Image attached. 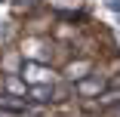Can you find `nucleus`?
<instances>
[{"mask_svg":"<svg viewBox=\"0 0 120 117\" xmlns=\"http://www.w3.org/2000/svg\"><path fill=\"white\" fill-rule=\"evenodd\" d=\"M22 74H25L31 83H49V74H52V71H49V68H43L40 62H28L25 68H22Z\"/></svg>","mask_w":120,"mask_h":117,"instance_id":"obj_1","label":"nucleus"},{"mask_svg":"<svg viewBox=\"0 0 120 117\" xmlns=\"http://www.w3.org/2000/svg\"><path fill=\"white\" fill-rule=\"evenodd\" d=\"M77 92H80V96H102V92H105V77H99V74H95V77H83L77 83Z\"/></svg>","mask_w":120,"mask_h":117,"instance_id":"obj_2","label":"nucleus"},{"mask_svg":"<svg viewBox=\"0 0 120 117\" xmlns=\"http://www.w3.org/2000/svg\"><path fill=\"white\" fill-rule=\"evenodd\" d=\"M28 96H31L34 102H40V105L49 102V99H52V83H34V86L28 89Z\"/></svg>","mask_w":120,"mask_h":117,"instance_id":"obj_3","label":"nucleus"},{"mask_svg":"<svg viewBox=\"0 0 120 117\" xmlns=\"http://www.w3.org/2000/svg\"><path fill=\"white\" fill-rule=\"evenodd\" d=\"M86 71H89V62H71V65H68V77H71V80H83Z\"/></svg>","mask_w":120,"mask_h":117,"instance_id":"obj_4","label":"nucleus"},{"mask_svg":"<svg viewBox=\"0 0 120 117\" xmlns=\"http://www.w3.org/2000/svg\"><path fill=\"white\" fill-rule=\"evenodd\" d=\"M0 105H3V108H9V111H25V102H22V99H15V96L0 99Z\"/></svg>","mask_w":120,"mask_h":117,"instance_id":"obj_5","label":"nucleus"},{"mask_svg":"<svg viewBox=\"0 0 120 117\" xmlns=\"http://www.w3.org/2000/svg\"><path fill=\"white\" fill-rule=\"evenodd\" d=\"M6 89L12 92V96H22V92H25V83H22V80H19V77L12 74V77L6 80Z\"/></svg>","mask_w":120,"mask_h":117,"instance_id":"obj_6","label":"nucleus"},{"mask_svg":"<svg viewBox=\"0 0 120 117\" xmlns=\"http://www.w3.org/2000/svg\"><path fill=\"white\" fill-rule=\"evenodd\" d=\"M0 117H25L22 111H9V108H0Z\"/></svg>","mask_w":120,"mask_h":117,"instance_id":"obj_7","label":"nucleus"},{"mask_svg":"<svg viewBox=\"0 0 120 117\" xmlns=\"http://www.w3.org/2000/svg\"><path fill=\"white\" fill-rule=\"evenodd\" d=\"M114 117H120V105H117V108H114Z\"/></svg>","mask_w":120,"mask_h":117,"instance_id":"obj_8","label":"nucleus"},{"mask_svg":"<svg viewBox=\"0 0 120 117\" xmlns=\"http://www.w3.org/2000/svg\"><path fill=\"white\" fill-rule=\"evenodd\" d=\"M19 3H34V0H19Z\"/></svg>","mask_w":120,"mask_h":117,"instance_id":"obj_9","label":"nucleus"}]
</instances>
